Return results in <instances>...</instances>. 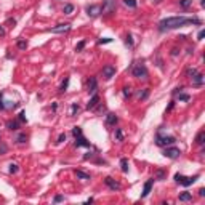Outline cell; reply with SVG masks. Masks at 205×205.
Returning <instances> with one entry per match:
<instances>
[{"instance_id": "44", "label": "cell", "mask_w": 205, "mask_h": 205, "mask_svg": "<svg viewBox=\"0 0 205 205\" xmlns=\"http://www.w3.org/2000/svg\"><path fill=\"white\" fill-rule=\"evenodd\" d=\"M63 200H64V197H63V196H54L53 202H54V204H58V202H63Z\"/></svg>"}, {"instance_id": "28", "label": "cell", "mask_w": 205, "mask_h": 205, "mask_svg": "<svg viewBox=\"0 0 205 205\" xmlns=\"http://www.w3.org/2000/svg\"><path fill=\"white\" fill-rule=\"evenodd\" d=\"M78 111H80L78 104H77V102H72V104H71V114H72V115H76Z\"/></svg>"}, {"instance_id": "20", "label": "cell", "mask_w": 205, "mask_h": 205, "mask_svg": "<svg viewBox=\"0 0 205 205\" xmlns=\"http://www.w3.org/2000/svg\"><path fill=\"white\" fill-rule=\"evenodd\" d=\"M120 168L124 173H128V159H125V157L120 159Z\"/></svg>"}, {"instance_id": "42", "label": "cell", "mask_w": 205, "mask_h": 205, "mask_svg": "<svg viewBox=\"0 0 205 205\" xmlns=\"http://www.w3.org/2000/svg\"><path fill=\"white\" fill-rule=\"evenodd\" d=\"M5 109V102H3V93L0 91V111H3Z\"/></svg>"}, {"instance_id": "12", "label": "cell", "mask_w": 205, "mask_h": 205, "mask_svg": "<svg viewBox=\"0 0 205 205\" xmlns=\"http://www.w3.org/2000/svg\"><path fill=\"white\" fill-rule=\"evenodd\" d=\"M152 184H154V178L148 180L144 183V187H143V192H141V199H144V197L149 196V192H151V189H152Z\"/></svg>"}, {"instance_id": "47", "label": "cell", "mask_w": 205, "mask_h": 205, "mask_svg": "<svg viewBox=\"0 0 205 205\" xmlns=\"http://www.w3.org/2000/svg\"><path fill=\"white\" fill-rule=\"evenodd\" d=\"M6 23H8V24H10V26L13 27V26L16 24V19H11V18H10V19H8V21H6Z\"/></svg>"}, {"instance_id": "2", "label": "cell", "mask_w": 205, "mask_h": 205, "mask_svg": "<svg viewBox=\"0 0 205 205\" xmlns=\"http://www.w3.org/2000/svg\"><path fill=\"white\" fill-rule=\"evenodd\" d=\"M197 180H199V175L184 176V175H181V173H176V175H175V181H176L178 184H181V186H184V187H187V186H191V184H194Z\"/></svg>"}, {"instance_id": "38", "label": "cell", "mask_w": 205, "mask_h": 205, "mask_svg": "<svg viewBox=\"0 0 205 205\" xmlns=\"http://www.w3.org/2000/svg\"><path fill=\"white\" fill-rule=\"evenodd\" d=\"M72 135H74V138H76V136H78V135H82V128H80V127H74V128H72Z\"/></svg>"}, {"instance_id": "16", "label": "cell", "mask_w": 205, "mask_h": 205, "mask_svg": "<svg viewBox=\"0 0 205 205\" xmlns=\"http://www.w3.org/2000/svg\"><path fill=\"white\" fill-rule=\"evenodd\" d=\"M98 104H100V96H98V95L95 93L93 96H91V100L88 101V104H87V109H88V111H90V109H95Z\"/></svg>"}, {"instance_id": "18", "label": "cell", "mask_w": 205, "mask_h": 205, "mask_svg": "<svg viewBox=\"0 0 205 205\" xmlns=\"http://www.w3.org/2000/svg\"><path fill=\"white\" fill-rule=\"evenodd\" d=\"M178 199H180V202H189V200H192V194L191 192H181Z\"/></svg>"}, {"instance_id": "19", "label": "cell", "mask_w": 205, "mask_h": 205, "mask_svg": "<svg viewBox=\"0 0 205 205\" xmlns=\"http://www.w3.org/2000/svg\"><path fill=\"white\" fill-rule=\"evenodd\" d=\"M196 143H197L199 146H202L204 143H205V131H204V130H200V131L197 133V136H196Z\"/></svg>"}, {"instance_id": "50", "label": "cell", "mask_w": 205, "mask_h": 205, "mask_svg": "<svg viewBox=\"0 0 205 205\" xmlns=\"http://www.w3.org/2000/svg\"><path fill=\"white\" fill-rule=\"evenodd\" d=\"M5 29H3V26H0V37H5Z\"/></svg>"}, {"instance_id": "49", "label": "cell", "mask_w": 205, "mask_h": 205, "mask_svg": "<svg viewBox=\"0 0 205 205\" xmlns=\"http://www.w3.org/2000/svg\"><path fill=\"white\" fill-rule=\"evenodd\" d=\"M181 90H183V87H176L175 90H173V95H178V93H180Z\"/></svg>"}, {"instance_id": "41", "label": "cell", "mask_w": 205, "mask_h": 205, "mask_svg": "<svg viewBox=\"0 0 205 205\" xmlns=\"http://www.w3.org/2000/svg\"><path fill=\"white\" fill-rule=\"evenodd\" d=\"M16 106H18V102H13V101H8V104H5V109L8 107V109H15Z\"/></svg>"}, {"instance_id": "11", "label": "cell", "mask_w": 205, "mask_h": 205, "mask_svg": "<svg viewBox=\"0 0 205 205\" xmlns=\"http://www.w3.org/2000/svg\"><path fill=\"white\" fill-rule=\"evenodd\" d=\"M104 183H106V186H109V189H112V191H120V184H119L114 178H111V176H106V178H104Z\"/></svg>"}, {"instance_id": "23", "label": "cell", "mask_w": 205, "mask_h": 205, "mask_svg": "<svg viewBox=\"0 0 205 205\" xmlns=\"http://www.w3.org/2000/svg\"><path fill=\"white\" fill-rule=\"evenodd\" d=\"M72 11H74V5H72V3H67V5H64V8H63V13H64V15H71Z\"/></svg>"}, {"instance_id": "31", "label": "cell", "mask_w": 205, "mask_h": 205, "mask_svg": "<svg viewBox=\"0 0 205 205\" xmlns=\"http://www.w3.org/2000/svg\"><path fill=\"white\" fill-rule=\"evenodd\" d=\"M122 95H124L125 98H130V96H131V88H130V87H124V90H122Z\"/></svg>"}, {"instance_id": "39", "label": "cell", "mask_w": 205, "mask_h": 205, "mask_svg": "<svg viewBox=\"0 0 205 205\" xmlns=\"http://www.w3.org/2000/svg\"><path fill=\"white\" fill-rule=\"evenodd\" d=\"M112 42V39H109V37H104V39H100L98 40V43L100 45H104V43H111Z\"/></svg>"}, {"instance_id": "32", "label": "cell", "mask_w": 205, "mask_h": 205, "mask_svg": "<svg viewBox=\"0 0 205 205\" xmlns=\"http://www.w3.org/2000/svg\"><path fill=\"white\" fill-rule=\"evenodd\" d=\"M18 165H16V163H10V168H8V172L11 173V175H15V173H18Z\"/></svg>"}, {"instance_id": "22", "label": "cell", "mask_w": 205, "mask_h": 205, "mask_svg": "<svg viewBox=\"0 0 205 205\" xmlns=\"http://www.w3.org/2000/svg\"><path fill=\"white\" fill-rule=\"evenodd\" d=\"M67 87H69V77H64L63 83H61V87H59V91H61V93H64V91L67 90Z\"/></svg>"}, {"instance_id": "15", "label": "cell", "mask_w": 205, "mask_h": 205, "mask_svg": "<svg viewBox=\"0 0 205 205\" xmlns=\"http://www.w3.org/2000/svg\"><path fill=\"white\" fill-rule=\"evenodd\" d=\"M191 78H192V85H194V87H202V85H204V74L197 72L196 76H192Z\"/></svg>"}, {"instance_id": "13", "label": "cell", "mask_w": 205, "mask_h": 205, "mask_svg": "<svg viewBox=\"0 0 205 205\" xmlns=\"http://www.w3.org/2000/svg\"><path fill=\"white\" fill-rule=\"evenodd\" d=\"M117 122H119V117L114 114V112H109V114L106 115V125H107V127H114Z\"/></svg>"}, {"instance_id": "40", "label": "cell", "mask_w": 205, "mask_h": 205, "mask_svg": "<svg viewBox=\"0 0 205 205\" xmlns=\"http://www.w3.org/2000/svg\"><path fill=\"white\" fill-rule=\"evenodd\" d=\"M19 122H27V117H26V111H21V112H19Z\"/></svg>"}, {"instance_id": "43", "label": "cell", "mask_w": 205, "mask_h": 205, "mask_svg": "<svg viewBox=\"0 0 205 205\" xmlns=\"http://www.w3.org/2000/svg\"><path fill=\"white\" fill-rule=\"evenodd\" d=\"M64 141H66V133H61L58 136V143H64Z\"/></svg>"}, {"instance_id": "45", "label": "cell", "mask_w": 205, "mask_h": 205, "mask_svg": "<svg viewBox=\"0 0 205 205\" xmlns=\"http://www.w3.org/2000/svg\"><path fill=\"white\" fill-rule=\"evenodd\" d=\"M173 107H175V101H170V104H168V107H167V111H165V112H170Z\"/></svg>"}, {"instance_id": "48", "label": "cell", "mask_w": 205, "mask_h": 205, "mask_svg": "<svg viewBox=\"0 0 205 205\" xmlns=\"http://www.w3.org/2000/svg\"><path fill=\"white\" fill-rule=\"evenodd\" d=\"M178 53H180V51H178V48H173V50H172V53H170V54H172V56H178Z\"/></svg>"}, {"instance_id": "17", "label": "cell", "mask_w": 205, "mask_h": 205, "mask_svg": "<svg viewBox=\"0 0 205 205\" xmlns=\"http://www.w3.org/2000/svg\"><path fill=\"white\" fill-rule=\"evenodd\" d=\"M6 128L11 130V131H16L19 128V122L18 120H8L6 122Z\"/></svg>"}, {"instance_id": "26", "label": "cell", "mask_w": 205, "mask_h": 205, "mask_svg": "<svg viewBox=\"0 0 205 205\" xmlns=\"http://www.w3.org/2000/svg\"><path fill=\"white\" fill-rule=\"evenodd\" d=\"M149 96V88H144V90L141 91V93L138 95V98H139V101H143V100H146V98Z\"/></svg>"}, {"instance_id": "35", "label": "cell", "mask_w": 205, "mask_h": 205, "mask_svg": "<svg viewBox=\"0 0 205 205\" xmlns=\"http://www.w3.org/2000/svg\"><path fill=\"white\" fill-rule=\"evenodd\" d=\"M85 43H87L85 40H80V42L76 45V51H82V50H83V48H85Z\"/></svg>"}, {"instance_id": "6", "label": "cell", "mask_w": 205, "mask_h": 205, "mask_svg": "<svg viewBox=\"0 0 205 205\" xmlns=\"http://www.w3.org/2000/svg\"><path fill=\"white\" fill-rule=\"evenodd\" d=\"M71 29H72V26H71L69 23H66V24H58V26L51 27L50 32H54V34H64V32H69Z\"/></svg>"}, {"instance_id": "33", "label": "cell", "mask_w": 205, "mask_h": 205, "mask_svg": "<svg viewBox=\"0 0 205 205\" xmlns=\"http://www.w3.org/2000/svg\"><path fill=\"white\" fill-rule=\"evenodd\" d=\"M124 3L127 6H130V8H136V5H138V3H136V0H124Z\"/></svg>"}, {"instance_id": "21", "label": "cell", "mask_w": 205, "mask_h": 205, "mask_svg": "<svg viewBox=\"0 0 205 205\" xmlns=\"http://www.w3.org/2000/svg\"><path fill=\"white\" fill-rule=\"evenodd\" d=\"M76 176L78 180H90V175L85 172H82V170H76Z\"/></svg>"}, {"instance_id": "5", "label": "cell", "mask_w": 205, "mask_h": 205, "mask_svg": "<svg viewBox=\"0 0 205 205\" xmlns=\"http://www.w3.org/2000/svg\"><path fill=\"white\" fill-rule=\"evenodd\" d=\"M115 11V0H106L104 5L101 6V13H106V15H111V13Z\"/></svg>"}, {"instance_id": "1", "label": "cell", "mask_w": 205, "mask_h": 205, "mask_svg": "<svg viewBox=\"0 0 205 205\" xmlns=\"http://www.w3.org/2000/svg\"><path fill=\"white\" fill-rule=\"evenodd\" d=\"M186 24H197L200 26L202 21L199 18H187V16H170V18H165L159 23V30L163 32V30H170V29H178V27H183Z\"/></svg>"}, {"instance_id": "3", "label": "cell", "mask_w": 205, "mask_h": 205, "mask_svg": "<svg viewBox=\"0 0 205 205\" xmlns=\"http://www.w3.org/2000/svg\"><path fill=\"white\" fill-rule=\"evenodd\" d=\"M175 136H167V135H162V133H157V136H156V144L157 146H160V148H165V146H172V144H175Z\"/></svg>"}, {"instance_id": "46", "label": "cell", "mask_w": 205, "mask_h": 205, "mask_svg": "<svg viewBox=\"0 0 205 205\" xmlns=\"http://www.w3.org/2000/svg\"><path fill=\"white\" fill-rule=\"evenodd\" d=\"M204 37H205V30H200V32H199V35H197V40H202Z\"/></svg>"}, {"instance_id": "51", "label": "cell", "mask_w": 205, "mask_h": 205, "mask_svg": "<svg viewBox=\"0 0 205 205\" xmlns=\"http://www.w3.org/2000/svg\"><path fill=\"white\" fill-rule=\"evenodd\" d=\"M3 152H6V146L5 144H2V148H0V154H3Z\"/></svg>"}, {"instance_id": "7", "label": "cell", "mask_w": 205, "mask_h": 205, "mask_svg": "<svg viewBox=\"0 0 205 205\" xmlns=\"http://www.w3.org/2000/svg\"><path fill=\"white\" fill-rule=\"evenodd\" d=\"M115 76V67L112 66V64H106L104 67H102V77L106 78V80H109V78H112Z\"/></svg>"}, {"instance_id": "10", "label": "cell", "mask_w": 205, "mask_h": 205, "mask_svg": "<svg viewBox=\"0 0 205 205\" xmlns=\"http://www.w3.org/2000/svg\"><path fill=\"white\" fill-rule=\"evenodd\" d=\"M87 90H88V93H91V95H95L96 93V90H98V82H96V77H90L87 80Z\"/></svg>"}, {"instance_id": "14", "label": "cell", "mask_w": 205, "mask_h": 205, "mask_svg": "<svg viewBox=\"0 0 205 205\" xmlns=\"http://www.w3.org/2000/svg\"><path fill=\"white\" fill-rule=\"evenodd\" d=\"M74 144H76V148H90V143H88L82 135L76 136V143H74Z\"/></svg>"}, {"instance_id": "4", "label": "cell", "mask_w": 205, "mask_h": 205, "mask_svg": "<svg viewBox=\"0 0 205 205\" xmlns=\"http://www.w3.org/2000/svg\"><path fill=\"white\" fill-rule=\"evenodd\" d=\"M131 74H133V77H136V78H148V76H149L148 67H146L143 63L135 64L133 69H131Z\"/></svg>"}, {"instance_id": "29", "label": "cell", "mask_w": 205, "mask_h": 205, "mask_svg": "<svg viewBox=\"0 0 205 205\" xmlns=\"http://www.w3.org/2000/svg\"><path fill=\"white\" fill-rule=\"evenodd\" d=\"M191 5H192V0H180V6L183 8H189Z\"/></svg>"}, {"instance_id": "52", "label": "cell", "mask_w": 205, "mask_h": 205, "mask_svg": "<svg viewBox=\"0 0 205 205\" xmlns=\"http://www.w3.org/2000/svg\"><path fill=\"white\" fill-rule=\"evenodd\" d=\"M199 196H200V197H204V196H205V189H204V187L199 191Z\"/></svg>"}, {"instance_id": "37", "label": "cell", "mask_w": 205, "mask_h": 205, "mask_svg": "<svg viewBox=\"0 0 205 205\" xmlns=\"http://www.w3.org/2000/svg\"><path fill=\"white\" fill-rule=\"evenodd\" d=\"M156 176H157V180H160V181H162L163 178H165V172H163V170H157Z\"/></svg>"}, {"instance_id": "9", "label": "cell", "mask_w": 205, "mask_h": 205, "mask_svg": "<svg viewBox=\"0 0 205 205\" xmlns=\"http://www.w3.org/2000/svg\"><path fill=\"white\" fill-rule=\"evenodd\" d=\"M87 15L90 18H96V16L101 15V5H90L87 6Z\"/></svg>"}, {"instance_id": "8", "label": "cell", "mask_w": 205, "mask_h": 205, "mask_svg": "<svg viewBox=\"0 0 205 205\" xmlns=\"http://www.w3.org/2000/svg\"><path fill=\"white\" fill-rule=\"evenodd\" d=\"M180 154H181V151L178 148H167L165 146V151H163V156L165 157H168V159H178Z\"/></svg>"}, {"instance_id": "27", "label": "cell", "mask_w": 205, "mask_h": 205, "mask_svg": "<svg viewBox=\"0 0 205 205\" xmlns=\"http://www.w3.org/2000/svg\"><path fill=\"white\" fill-rule=\"evenodd\" d=\"M16 47H18L19 50H26L27 48V42L21 39V40H18V42H16Z\"/></svg>"}, {"instance_id": "34", "label": "cell", "mask_w": 205, "mask_h": 205, "mask_svg": "<svg viewBox=\"0 0 205 205\" xmlns=\"http://www.w3.org/2000/svg\"><path fill=\"white\" fill-rule=\"evenodd\" d=\"M197 72H199V71H197L196 69V67H189V69H186V74H187V76H189V77H192V76H196V74Z\"/></svg>"}, {"instance_id": "25", "label": "cell", "mask_w": 205, "mask_h": 205, "mask_svg": "<svg viewBox=\"0 0 205 205\" xmlns=\"http://www.w3.org/2000/svg\"><path fill=\"white\" fill-rule=\"evenodd\" d=\"M16 141H18L19 144H23V143H26V141H27V135H26V133H19V135L16 136Z\"/></svg>"}, {"instance_id": "30", "label": "cell", "mask_w": 205, "mask_h": 205, "mask_svg": "<svg viewBox=\"0 0 205 205\" xmlns=\"http://www.w3.org/2000/svg\"><path fill=\"white\" fill-rule=\"evenodd\" d=\"M178 100H180V101H189L191 96H189L187 93H181V91H180V93H178Z\"/></svg>"}, {"instance_id": "53", "label": "cell", "mask_w": 205, "mask_h": 205, "mask_svg": "<svg viewBox=\"0 0 205 205\" xmlns=\"http://www.w3.org/2000/svg\"><path fill=\"white\" fill-rule=\"evenodd\" d=\"M200 5H202V6L205 5V0H200Z\"/></svg>"}, {"instance_id": "24", "label": "cell", "mask_w": 205, "mask_h": 205, "mask_svg": "<svg viewBox=\"0 0 205 205\" xmlns=\"http://www.w3.org/2000/svg\"><path fill=\"white\" fill-rule=\"evenodd\" d=\"M124 131H122V128H115V139L117 141H124Z\"/></svg>"}, {"instance_id": "36", "label": "cell", "mask_w": 205, "mask_h": 205, "mask_svg": "<svg viewBox=\"0 0 205 205\" xmlns=\"http://www.w3.org/2000/svg\"><path fill=\"white\" fill-rule=\"evenodd\" d=\"M125 43H127V47H130V48L133 47V37L130 35V34H128L127 37H125Z\"/></svg>"}]
</instances>
